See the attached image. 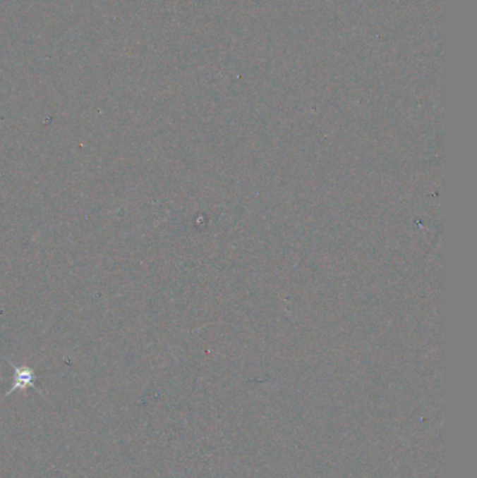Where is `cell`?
I'll return each instance as SVG.
<instances>
[{
    "label": "cell",
    "mask_w": 477,
    "mask_h": 478,
    "mask_svg": "<svg viewBox=\"0 0 477 478\" xmlns=\"http://www.w3.org/2000/svg\"><path fill=\"white\" fill-rule=\"evenodd\" d=\"M35 374L28 367H14V384L11 389L8 391V395L11 392H16L17 389H27V388H35Z\"/></svg>",
    "instance_id": "1"
}]
</instances>
